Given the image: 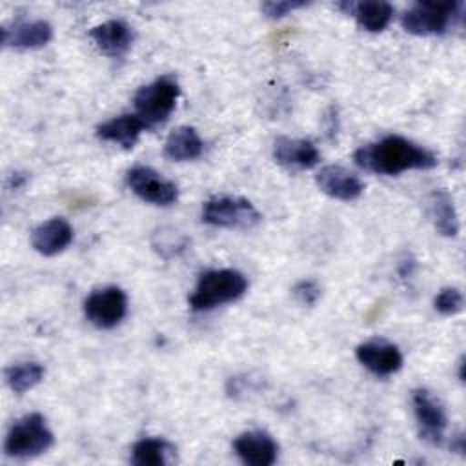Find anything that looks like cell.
I'll list each match as a JSON object with an SVG mask.
<instances>
[{"mask_svg":"<svg viewBox=\"0 0 466 466\" xmlns=\"http://www.w3.org/2000/svg\"><path fill=\"white\" fill-rule=\"evenodd\" d=\"M359 167L377 175H399L410 169H431L437 166L433 151L400 135H386L375 142L360 146L353 153Z\"/></svg>","mask_w":466,"mask_h":466,"instance_id":"obj_1","label":"cell"},{"mask_svg":"<svg viewBox=\"0 0 466 466\" xmlns=\"http://www.w3.org/2000/svg\"><path fill=\"white\" fill-rule=\"evenodd\" d=\"M248 289V279L237 269H208L198 277V282L189 297L193 311H209L217 306L240 299Z\"/></svg>","mask_w":466,"mask_h":466,"instance_id":"obj_2","label":"cell"},{"mask_svg":"<svg viewBox=\"0 0 466 466\" xmlns=\"http://www.w3.org/2000/svg\"><path fill=\"white\" fill-rule=\"evenodd\" d=\"M464 2H417L400 16L404 31L417 36L442 35L450 25L461 24Z\"/></svg>","mask_w":466,"mask_h":466,"instance_id":"obj_3","label":"cell"},{"mask_svg":"<svg viewBox=\"0 0 466 466\" xmlns=\"http://www.w3.org/2000/svg\"><path fill=\"white\" fill-rule=\"evenodd\" d=\"M180 96L178 80L173 75H162L153 82L138 87L133 96L137 115L147 124V127L164 124L173 113Z\"/></svg>","mask_w":466,"mask_h":466,"instance_id":"obj_4","label":"cell"},{"mask_svg":"<svg viewBox=\"0 0 466 466\" xmlns=\"http://www.w3.org/2000/svg\"><path fill=\"white\" fill-rule=\"evenodd\" d=\"M53 431L40 413H27L16 419L4 441V451L13 459H31L53 446Z\"/></svg>","mask_w":466,"mask_h":466,"instance_id":"obj_5","label":"cell"},{"mask_svg":"<svg viewBox=\"0 0 466 466\" xmlns=\"http://www.w3.org/2000/svg\"><path fill=\"white\" fill-rule=\"evenodd\" d=\"M260 218L258 209L242 197L218 195L202 206V220L215 228H253Z\"/></svg>","mask_w":466,"mask_h":466,"instance_id":"obj_6","label":"cell"},{"mask_svg":"<svg viewBox=\"0 0 466 466\" xmlns=\"http://www.w3.org/2000/svg\"><path fill=\"white\" fill-rule=\"evenodd\" d=\"M411 406L420 439L433 446L442 444L448 428V415L439 397L426 388H417L411 391Z\"/></svg>","mask_w":466,"mask_h":466,"instance_id":"obj_7","label":"cell"},{"mask_svg":"<svg viewBox=\"0 0 466 466\" xmlns=\"http://www.w3.org/2000/svg\"><path fill=\"white\" fill-rule=\"evenodd\" d=\"M84 313L86 319L100 329L115 328L127 313L126 291L116 286L95 289L84 302Z\"/></svg>","mask_w":466,"mask_h":466,"instance_id":"obj_8","label":"cell"},{"mask_svg":"<svg viewBox=\"0 0 466 466\" xmlns=\"http://www.w3.org/2000/svg\"><path fill=\"white\" fill-rule=\"evenodd\" d=\"M126 182L138 198L155 206H171L178 198L177 184L147 166L131 167L126 175Z\"/></svg>","mask_w":466,"mask_h":466,"instance_id":"obj_9","label":"cell"},{"mask_svg":"<svg viewBox=\"0 0 466 466\" xmlns=\"http://www.w3.org/2000/svg\"><path fill=\"white\" fill-rule=\"evenodd\" d=\"M355 355L357 360L377 377L393 375L402 368L400 350L393 342L382 339H373L359 344Z\"/></svg>","mask_w":466,"mask_h":466,"instance_id":"obj_10","label":"cell"},{"mask_svg":"<svg viewBox=\"0 0 466 466\" xmlns=\"http://www.w3.org/2000/svg\"><path fill=\"white\" fill-rule=\"evenodd\" d=\"M237 457L248 466H269L279 457V444L275 439L262 430L242 431L233 441Z\"/></svg>","mask_w":466,"mask_h":466,"instance_id":"obj_11","label":"cell"},{"mask_svg":"<svg viewBox=\"0 0 466 466\" xmlns=\"http://www.w3.org/2000/svg\"><path fill=\"white\" fill-rule=\"evenodd\" d=\"M273 158L286 169L304 171L319 164L320 153L317 146L308 138L279 137L273 142Z\"/></svg>","mask_w":466,"mask_h":466,"instance_id":"obj_12","label":"cell"},{"mask_svg":"<svg viewBox=\"0 0 466 466\" xmlns=\"http://www.w3.org/2000/svg\"><path fill=\"white\" fill-rule=\"evenodd\" d=\"M315 182L322 193L337 200H355L362 195V180L342 166H324L315 177Z\"/></svg>","mask_w":466,"mask_h":466,"instance_id":"obj_13","label":"cell"},{"mask_svg":"<svg viewBox=\"0 0 466 466\" xmlns=\"http://www.w3.org/2000/svg\"><path fill=\"white\" fill-rule=\"evenodd\" d=\"M53 38V27L47 20H16L2 29V44L16 49H35Z\"/></svg>","mask_w":466,"mask_h":466,"instance_id":"obj_14","label":"cell"},{"mask_svg":"<svg viewBox=\"0 0 466 466\" xmlns=\"http://www.w3.org/2000/svg\"><path fill=\"white\" fill-rule=\"evenodd\" d=\"M89 36L100 53L111 58H118L126 55L127 49L131 47L135 40V31L124 20H107L95 25L89 31Z\"/></svg>","mask_w":466,"mask_h":466,"instance_id":"obj_15","label":"cell"},{"mask_svg":"<svg viewBox=\"0 0 466 466\" xmlns=\"http://www.w3.org/2000/svg\"><path fill=\"white\" fill-rule=\"evenodd\" d=\"M71 240H73V228L66 218H60V217L42 222L31 233L33 248L46 257H53L64 251L71 244Z\"/></svg>","mask_w":466,"mask_h":466,"instance_id":"obj_16","label":"cell"},{"mask_svg":"<svg viewBox=\"0 0 466 466\" xmlns=\"http://www.w3.org/2000/svg\"><path fill=\"white\" fill-rule=\"evenodd\" d=\"M339 7L344 9L348 15H351L357 20V24L370 33L384 31L395 15V7L390 2H382V0L342 2L339 4Z\"/></svg>","mask_w":466,"mask_h":466,"instance_id":"obj_17","label":"cell"},{"mask_svg":"<svg viewBox=\"0 0 466 466\" xmlns=\"http://www.w3.org/2000/svg\"><path fill=\"white\" fill-rule=\"evenodd\" d=\"M144 129H147V124L137 113H122L102 122L96 127V137L100 140L131 149L138 142V137Z\"/></svg>","mask_w":466,"mask_h":466,"instance_id":"obj_18","label":"cell"},{"mask_svg":"<svg viewBox=\"0 0 466 466\" xmlns=\"http://www.w3.org/2000/svg\"><path fill=\"white\" fill-rule=\"evenodd\" d=\"M202 151H204V142L197 133V129L189 126L175 127L164 142V155L175 162L198 158Z\"/></svg>","mask_w":466,"mask_h":466,"instance_id":"obj_19","label":"cell"},{"mask_svg":"<svg viewBox=\"0 0 466 466\" xmlns=\"http://www.w3.org/2000/svg\"><path fill=\"white\" fill-rule=\"evenodd\" d=\"M430 217L435 229L442 237H455L459 233V217L453 198L444 189H435L430 195Z\"/></svg>","mask_w":466,"mask_h":466,"instance_id":"obj_20","label":"cell"},{"mask_svg":"<svg viewBox=\"0 0 466 466\" xmlns=\"http://www.w3.org/2000/svg\"><path fill=\"white\" fill-rule=\"evenodd\" d=\"M175 446L158 437H146L133 444L131 462L135 466H164L175 457Z\"/></svg>","mask_w":466,"mask_h":466,"instance_id":"obj_21","label":"cell"},{"mask_svg":"<svg viewBox=\"0 0 466 466\" xmlns=\"http://www.w3.org/2000/svg\"><path fill=\"white\" fill-rule=\"evenodd\" d=\"M44 375H46V370L40 362L24 360L5 370V384L15 393H25L27 390H33L44 379Z\"/></svg>","mask_w":466,"mask_h":466,"instance_id":"obj_22","label":"cell"},{"mask_svg":"<svg viewBox=\"0 0 466 466\" xmlns=\"http://www.w3.org/2000/svg\"><path fill=\"white\" fill-rule=\"evenodd\" d=\"M153 248L164 258H169L186 248V238L173 228H160L153 235Z\"/></svg>","mask_w":466,"mask_h":466,"instance_id":"obj_23","label":"cell"},{"mask_svg":"<svg viewBox=\"0 0 466 466\" xmlns=\"http://www.w3.org/2000/svg\"><path fill=\"white\" fill-rule=\"evenodd\" d=\"M462 293L457 288H442L433 300V308L441 315H455L462 309Z\"/></svg>","mask_w":466,"mask_h":466,"instance_id":"obj_24","label":"cell"},{"mask_svg":"<svg viewBox=\"0 0 466 466\" xmlns=\"http://www.w3.org/2000/svg\"><path fill=\"white\" fill-rule=\"evenodd\" d=\"M291 293L302 306H313L320 299V286L313 279H302L293 286Z\"/></svg>","mask_w":466,"mask_h":466,"instance_id":"obj_25","label":"cell"},{"mask_svg":"<svg viewBox=\"0 0 466 466\" xmlns=\"http://www.w3.org/2000/svg\"><path fill=\"white\" fill-rule=\"evenodd\" d=\"M306 2H299V0H271V2H264L260 5V11L268 16V18H282L289 13H293L295 9L304 7Z\"/></svg>","mask_w":466,"mask_h":466,"instance_id":"obj_26","label":"cell"},{"mask_svg":"<svg viewBox=\"0 0 466 466\" xmlns=\"http://www.w3.org/2000/svg\"><path fill=\"white\" fill-rule=\"evenodd\" d=\"M464 437H462V433H459V435H455L453 437V441H451V450H455V451H459V453H464Z\"/></svg>","mask_w":466,"mask_h":466,"instance_id":"obj_27","label":"cell"}]
</instances>
